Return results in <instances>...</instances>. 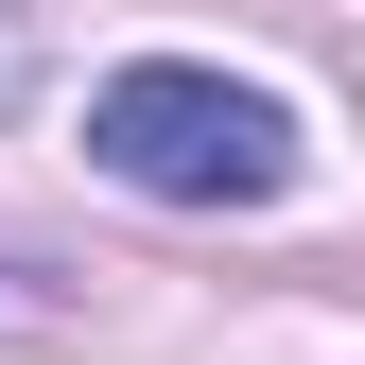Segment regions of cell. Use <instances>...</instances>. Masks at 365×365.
<instances>
[{"label":"cell","mask_w":365,"mask_h":365,"mask_svg":"<svg viewBox=\"0 0 365 365\" xmlns=\"http://www.w3.org/2000/svg\"><path fill=\"white\" fill-rule=\"evenodd\" d=\"M87 157L157 209H279L296 192V105L244 70H192V53H140L87 87Z\"/></svg>","instance_id":"1"},{"label":"cell","mask_w":365,"mask_h":365,"mask_svg":"<svg viewBox=\"0 0 365 365\" xmlns=\"http://www.w3.org/2000/svg\"><path fill=\"white\" fill-rule=\"evenodd\" d=\"M18 87H35V18L0 0V122H18Z\"/></svg>","instance_id":"2"}]
</instances>
